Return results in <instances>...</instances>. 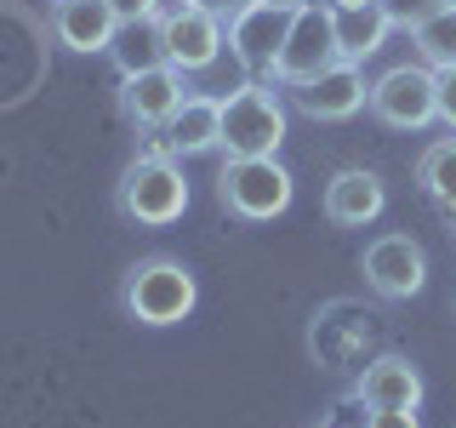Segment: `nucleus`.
Returning a JSON list of instances; mask_svg holds the SVG:
<instances>
[{"mask_svg": "<svg viewBox=\"0 0 456 428\" xmlns=\"http://www.w3.org/2000/svg\"><path fill=\"white\" fill-rule=\"evenodd\" d=\"M445 218H451V240H456V211H445Z\"/></svg>", "mask_w": 456, "mask_h": 428, "instance_id": "obj_26", "label": "nucleus"}, {"mask_svg": "<svg viewBox=\"0 0 456 428\" xmlns=\"http://www.w3.org/2000/svg\"><path fill=\"white\" fill-rule=\"evenodd\" d=\"M365 428H422L411 406H370L365 411Z\"/></svg>", "mask_w": 456, "mask_h": 428, "instance_id": "obj_20", "label": "nucleus"}, {"mask_svg": "<svg viewBox=\"0 0 456 428\" xmlns=\"http://www.w3.org/2000/svg\"><path fill=\"white\" fill-rule=\"evenodd\" d=\"M109 6H114V18H120V23H137V18H160V0H109Z\"/></svg>", "mask_w": 456, "mask_h": 428, "instance_id": "obj_21", "label": "nucleus"}, {"mask_svg": "<svg viewBox=\"0 0 456 428\" xmlns=\"http://www.w3.org/2000/svg\"><path fill=\"white\" fill-rule=\"evenodd\" d=\"M109 57H114V69H120V75H142V69H160V63H166V29H160V18L120 23V29H114Z\"/></svg>", "mask_w": 456, "mask_h": 428, "instance_id": "obj_18", "label": "nucleus"}, {"mask_svg": "<svg viewBox=\"0 0 456 428\" xmlns=\"http://www.w3.org/2000/svg\"><path fill=\"white\" fill-rule=\"evenodd\" d=\"M417 189L434 200L439 211H456V132L451 137H434L417 154Z\"/></svg>", "mask_w": 456, "mask_h": 428, "instance_id": "obj_19", "label": "nucleus"}, {"mask_svg": "<svg viewBox=\"0 0 456 428\" xmlns=\"http://www.w3.org/2000/svg\"><path fill=\"white\" fill-rule=\"evenodd\" d=\"M370 114L388 132H428L439 120V75L428 63H394L388 75L370 80Z\"/></svg>", "mask_w": 456, "mask_h": 428, "instance_id": "obj_5", "label": "nucleus"}, {"mask_svg": "<svg viewBox=\"0 0 456 428\" xmlns=\"http://www.w3.org/2000/svg\"><path fill=\"white\" fill-rule=\"evenodd\" d=\"M268 6H303V0H268Z\"/></svg>", "mask_w": 456, "mask_h": 428, "instance_id": "obj_24", "label": "nucleus"}, {"mask_svg": "<svg viewBox=\"0 0 456 428\" xmlns=\"http://www.w3.org/2000/svg\"><path fill=\"white\" fill-rule=\"evenodd\" d=\"M194 6H206V12H217V18L228 23V18H234V12H240V6H251V0H194Z\"/></svg>", "mask_w": 456, "mask_h": 428, "instance_id": "obj_23", "label": "nucleus"}, {"mask_svg": "<svg viewBox=\"0 0 456 428\" xmlns=\"http://www.w3.org/2000/svg\"><path fill=\"white\" fill-rule=\"evenodd\" d=\"M365 103H370V80H365L360 63H331L325 75L291 86V109L303 114V120H314V126H342V120H354Z\"/></svg>", "mask_w": 456, "mask_h": 428, "instance_id": "obj_10", "label": "nucleus"}, {"mask_svg": "<svg viewBox=\"0 0 456 428\" xmlns=\"http://www.w3.org/2000/svg\"><path fill=\"white\" fill-rule=\"evenodd\" d=\"M285 143V103L274 80H240L223 97V160H263Z\"/></svg>", "mask_w": 456, "mask_h": 428, "instance_id": "obj_3", "label": "nucleus"}, {"mask_svg": "<svg viewBox=\"0 0 456 428\" xmlns=\"http://www.w3.org/2000/svg\"><path fill=\"white\" fill-rule=\"evenodd\" d=\"M291 18L297 6H268V0H251L228 18V52L234 63L246 69V80H274V63H280V46L291 35Z\"/></svg>", "mask_w": 456, "mask_h": 428, "instance_id": "obj_7", "label": "nucleus"}, {"mask_svg": "<svg viewBox=\"0 0 456 428\" xmlns=\"http://www.w3.org/2000/svg\"><path fill=\"white\" fill-rule=\"evenodd\" d=\"M439 120L456 132V69H439Z\"/></svg>", "mask_w": 456, "mask_h": 428, "instance_id": "obj_22", "label": "nucleus"}, {"mask_svg": "<svg viewBox=\"0 0 456 428\" xmlns=\"http://www.w3.org/2000/svg\"><path fill=\"white\" fill-rule=\"evenodd\" d=\"M314 428H337V423H314Z\"/></svg>", "mask_w": 456, "mask_h": 428, "instance_id": "obj_27", "label": "nucleus"}, {"mask_svg": "<svg viewBox=\"0 0 456 428\" xmlns=\"http://www.w3.org/2000/svg\"><path fill=\"white\" fill-rule=\"evenodd\" d=\"M325 223H337V228H365V223H377L382 211H388V183L377 177V171H365V166H342L331 183H325Z\"/></svg>", "mask_w": 456, "mask_h": 428, "instance_id": "obj_14", "label": "nucleus"}, {"mask_svg": "<svg viewBox=\"0 0 456 428\" xmlns=\"http://www.w3.org/2000/svg\"><path fill=\"white\" fill-rule=\"evenodd\" d=\"M160 29H166V63L183 69V75H200V69H211L228 46V23L217 12L194 6V0H171L160 12Z\"/></svg>", "mask_w": 456, "mask_h": 428, "instance_id": "obj_8", "label": "nucleus"}, {"mask_svg": "<svg viewBox=\"0 0 456 428\" xmlns=\"http://www.w3.org/2000/svg\"><path fill=\"white\" fill-rule=\"evenodd\" d=\"M194 303H200V280H194V268L171 251H149L120 275V314L132 325L166 332V325L189 320Z\"/></svg>", "mask_w": 456, "mask_h": 428, "instance_id": "obj_2", "label": "nucleus"}, {"mask_svg": "<svg viewBox=\"0 0 456 428\" xmlns=\"http://www.w3.org/2000/svg\"><path fill=\"white\" fill-rule=\"evenodd\" d=\"M331 23H337V52H342V63H360V69H365V57H377L382 40L399 29L394 12H388V0H365V6H331Z\"/></svg>", "mask_w": 456, "mask_h": 428, "instance_id": "obj_16", "label": "nucleus"}, {"mask_svg": "<svg viewBox=\"0 0 456 428\" xmlns=\"http://www.w3.org/2000/svg\"><path fill=\"white\" fill-rule=\"evenodd\" d=\"M114 211L137 228H171L189 211V177H183V160L171 154V143L154 132L137 149V160L120 171L114 183Z\"/></svg>", "mask_w": 456, "mask_h": 428, "instance_id": "obj_1", "label": "nucleus"}, {"mask_svg": "<svg viewBox=\"0 0 456 428\" xmlns=\"http://www.w3.org/2000/svg\"><path fill=\"white\" fill-rule=\"evenodd\" d=\"M291 200H297V177L274 160V154L217 166V206L228 218H240V223H274V218L291 211Z\"/></svg>", "mask_w": 456, "mask_h": 428, "instance_id": "obj_4", "label": "nucleus"}, {"mask_svg": "<svg viewBox=\"0 0 456 428\" xmlns=\"http://www.w3.org/2000/svg\"><path fill=\"white\" fill-rule=\"evenodd\" d=\"M360 275L382 303H411L428 285V251L411 235H377L360 251Z\"/></svg>", "mask_w": 456, "mask_h": 428, "instance_id": "obj_9", "label": "nucleus"}, {"mask_svg": "<svg viewBox=\"0 0 456 428\" xmlns=\"http://www.w3.org/2000/svg\"><path fill=\"white\" fill-rule=\"evenodd\" d=\"M160 137L171 143V154H177V160H194V154H223V97L189 92V97H183V109L166 120Z\"/></svg>", "mask_w": 456, "mask_h": 428, "instance_id": "obj_15", "label": "nucleus"}, {"mask_svg": "<svg viewBox=\"0 0 456 428\" xmlns=\"http://www.w3.org/2000/svg\"><path fill=\"white\" fill-rule=\"evenodd\" d=\"M331 6H365V0H331Z\"/></svg>", "mask_w": 456, "mask_h": 428, "instance_id": "obj_25", "label": "nucleus"}, {"mask_svg": "<svg viewBox=\"0 0 456 428\" xmlns=\"http://www.w3.org/2000/svg\"><path fill=\"white\" fill-rule=\"evenodd\" d=\"M411 52H417V63H428L439 75V69H456V0H439V6H428L417 23H411Z\"/></svg>", "mask_w": 456, "mask_h": 428, "instance_id": "obj_17", "label": "nucleus"}, {"mask_svg": "<svg viewBox=\"0 0 456 428\" xmlns=\"http://www.w3.org/2000/svg\"><path fill=\"white\" fill-rule=\"evenodd\" d=\"M183 97H189V80H183V69H142V75H120V114L137 126L142 137L166 132V120L183 109Z\"/></svg>", "mask_w": 456, "mask_h": 428, "instance_id": "obj_11", "label": "nucleus"}, {"mask_svg": "<svg viewBox=\"0 0 456 428\" xmlns=\"http://www.w3.org/2000/svg\"><path fill=\"white\" fill-rule=\"evenodd\" d=\"M46 29H52V40L63 52L92 57V52H109L114 46L120 18H114L109 0H52V6H46Z\"/></svg>", "mask_w": 456, "mask_h": 428, "instance_id": "obj_12", "label": "nucleus"}, {"mask_svg": "<svg viewBox=\"0 0 456 428\" xmlns=\"http://www.w3.org/2000/svg\"><path fill=\"white\" fill-rule=\"evenodd\" d=\"M348 394L360 399L365 411L370 406H411V411H417L422 406V371H417L411 354L388 349V354H377V360H365L360 371H354Z\"/></svg>", "mask_w": 456, "mask_h": 428, "instance_id": "obj_13", "label": "nucleus"}, {"mask_svg": "<svg viewBox=\"0 0 456 428\" xmlns=\"http://www.w3.org/2000/svg\"><path fill=\"white\" fill-rule=\"evenodd\" d=\"M331 63H342L337 52V23H331V0H303L291 18V35L280 46V63H274V86H303L314 75H325Z\"/></svg>", "mask_w": 456, "mask_h": 428, "instance_id": "obj_6", "label": "nucleus"}]
</instances>
